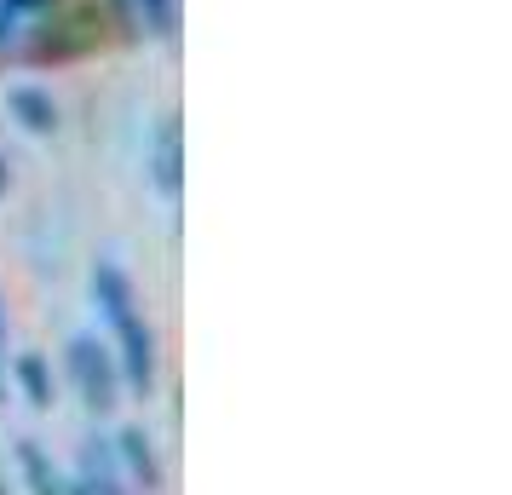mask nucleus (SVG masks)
<instances>
[{"instance_id":"nucleus-11","label":"nucleus","mask_w":512,"mask_h":495,"mask_svg":"<svg viewBox=\"0 0 512 495\" xmlns=\"http://www.w3.org/2000/svg\"><path fill=\"white\" fill-rule=\"evenodd\" d=\"M104 6H110V18H116L121 41H144V29H139V12H133V0H104Z\"/></svg>"},{"instance_id":"nucleus-6","label":"nucleus","mask_w":512,"mask_h":495,"mask_svg":"<svg viewBox=\"0 0 512 495\" xmlns=\"http://www.w3.org/2000/svg\"><path fill=\"white\" fill-rule=\"evenodd\" d=\"M6 110H12V121L24 127V133H35V139H47V133H58V98L47 93V87H6Z\"/></svg>"},{"instance_id":"nucleus-5","label":"nucleus","mask_w":512,"mask_h":495,"mask_svg":"<svg viewBox=\"0 0 512 495\" xmlns=\"http://www.w3.org/2000/svg\"><path fill=\"white\" fill-rule=\"evenodd\" d=\"M110 449H116V467L127 472L144 495H162L167 472H162V455H156V444H150V432H144V426H121V438Z\"/></svg>"},{"instance_id":"nucleus-14","label":"nucleus","mask_w":512,"mask_h":495,"mask_svg":"<svg viewBox=\"0 0 512 495\" xmlns=\"http://www.w3.org/2000/svg\"><path fill=\"white\" fill-rule=\"evenodd\" d=\"M0 392H6V352H0Z\"/></svg>"},{"instance_id":"nucleus-2","label":"nucleus","mask_w":512,"mask_h":495,"mask_svg":"<svg viewBox=\"0 0 512 495\" xmlns=\"http://www.w3.org/2000/svg\"><path fill=\"white\" fill-rule=\"evenodd\" d=\"M98 41H104V12L93 0H52L47 12H35V24L18 35L12 52L24 64H75L98 52Z\"/></svg>"},{"instance_id":"nucleus-10","label":"nucleus","mask_w":512,"mask_h":495,"mask_svg":"<svg viewBox=\"0 0 512 495\" xmlns=\"http://www.w3.org/2000/svg\"><path fill=\"white\" fill-rule=\"evenodd\" d=\"M133 12H139V29H144V35L173 41V29H179V0H133Z\"/></svg>"},{"instance_id":"nucleus-1","label":"nucleus","mask_w":512,"mask_h":495,"mask_svg":"<svg viewBox=\"0 0 512 495\" xmlns=\"http://www.w3.org/2000/svg\"><path fill=\"white\" fill-rule=\"evenodd\" d=\"M93 300L110 323V352H116V369H121V386L133 392H150L156 386V329L150 317L139 311V294H133V277L121 271L116 260H98L93 265Z\"/></svg>"},{"instance_id":"nucleus-3","label":"nucleus","mask_w":512,"mask_h":495,"mask_svg":"<svg viewBox=\"0 0 512 495\" xmlns=\"http://www.w3.org/2000/svg\"><path fill=\"white\" fill-rule=\"evenodd\" d=\"M64 369H70L75 392L93 415H110L121 403V369H116V352L98 340V334H75L70 352H64Z\"/></svg>"},{"instance_id":"nucleus-13","label":"nucleus","mask_w":512,"mask_h":495,"mask_svg":"<svg viewBox=\"0 0 512 495\" xmlns=\"http://www.w3.org/2000/svg\"><path fill=\"white\" fill-rule=\"evenodd\" d=\"M0 352H6V311H0Z\"/></svg>"},{"instance_id":"nucleus-12","label":"nucleus","mask_w":512,"mask_h":495,"mask_svg":"<svg viewBox=\"0 0 512 495\" xmlns=\"http://www.w3.org/2000/svg\"><path fill=\"white\" fill-rule=\"evenodd\" d=\"M12 185V167H6V150H0V190Z\"/></svg>"},{"instance_id":"nucleus-15","label":"nucleus","mask_w":512,"mask_h":495,"mask_svg":"<svg viewBox=\"0 0 512 495\" xmlns=\"http://www.w3.org/2000/svg\"><path fill=\"white\" fill-rule=\"evenodd\" d=\"M0 495H12V490H6V484H0Z\"/></svg>"},{"instance_id":"nucleus-4","label":"nucleus","mask_w":512,"mask_h":495,"mask_svg":"<svg viewBox=\"0 0 512 495\" xmlns=\"http://www.w3.org/2000/svg\"><path fill=\"white\" fill-rule=\"evenodd\" d=\"M144 167H150L156 196H167V202H179V196H185V121H179V116L156 121L150 150H144Z\"/></svg>"},{"instance_id":"nucleus-7","label":"nucleus","mask_w":512,"mask_h":495,"mask_svg":"<svg viewBox=\"0 0 512 495\" xmlns=\"http://www.w3.org/2000/svg\"><path fill=\"white\" fill-rule=\"evenodd\" d=\"M75 478H81V490H87V495H133L127 484H121L116 449H104L98 438L81 449V472H75Z\"/></svg>"},{"instance_id":"nucleus-9","label":"nucleus","mask_w":512,"mask_h":495,"mask_svg":"<svg viewBox=\"0 0 512 495\" xmlns=\"http://www.w3.org/2000/svg\"><path fill=\"white\" fill-rule=\"evenodd\" d=\"M12 375H18V392H24L35 409H52V398H58V386H52V363L41 352H18V363H12Z\"/></svg>"},{"instance_id":"nucleus-8","label":"nucleus","mask_w":512,"mask_h":495,"mask_svg":"<svg viewBox=\"0 0 512 495\" xmlns=\"http://www.w3.org/2000/svg\"><path fill=\"white\" fill-rule=\"evenodd\" d=\"M18 472H24L29 495H64V472L52 467V455L35 438H18Z\"/></svg>"}]
</instances>
